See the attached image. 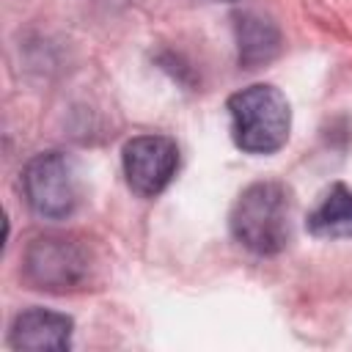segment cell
Listing matches in <instances>:
<instances>
[{
  "instance_id": "6da1fadb",
  "label": "cell",
  "mask_w": 352,
  "mask_h": 352,
  "mask_svg": "<svg viewBox=\"0 0 352 352\" xmlns=\"http://www.w3.org/2000/svg\"><path fill=\"white\" fill-rule=\"evenodd\" d=\"M231 234L258 256L280 253L292 239V192L278 182L250 184L231 209Z\"/></svg>"
},
{
  "instance_id": "7a4b0ae2",
  "label": "cell",
  "mask_w": 352,
  "mask_h": 352,
  "mask_svg": "<svg viewBox=\"0 0 352 352\" xmlns=\"http://www.w3.org/2000/svg\"><path fill=\"white\" fill-rule=\"evenodd\" d=\"M231 138L248 154L278 151L292 126V110L286 96L275 85H250L228 99Z\"/></svg>"
},
{
  "instance_id": "3957f363",
  "label": "cell",
  "mask_w": 352,
  "mask_h": 352,
  "mask_svg": "<svg viewBox=\"0 0 352 352\" xmlns=\"http://www.w3.org/2000/svg\"><path fill=\"white\" fill-rule=\"evenodd\" d=\"M22 190H25L28 206L38 217L63 220L80 206V198H82L80 165L74 157L63 151L36 154L22 173Z\"/></svg>"
},
{
  "instance_id": "277c9868",
  "label": "cell",
  "mask_w": 352,
  "mask_h": 352,
  "mask_svg": "<svg viewBox=\"0 0 352 352\" xmlns=\"http://www.w3.org/2000/svg\"><path fill=\"white\" fill-rule=\"evenodd\" d=\"M25 275L36 289L72 292L88 280L91 256L74 236H38L25 250Z\"/></svg>"
},
{
  "instance_id": "5b68a950",
  "label": "cell",
  "mask_w": 352,
  "mask_h": 352,
  "mask_svg": "<svg viewBox=\"0 0 352 352\" xmlns=\"http://www.w3.org/2000/svg\"><path fill=\"white\" fill-rule=\"evenodd\" d=\"M179 168V148L165 135H138L124 146V176L126 184L143 195H160Z\"/></svg>"
},
{
  "instance_id": "8992f818",
  "label": "cell",
  "mask_w": 352,
  "mask_h": 352,
  "mask_svg": "<svg viewBox=\"0 0 352 352\" xmlns=\"http://www.w3.org/2000/svg\"><path fill=\"white\" fill-rule=\"evenodd\" d=\"M72 319L47 308L22 311L11 324L14 349H69L72 346Z\"/></svg>"
},
{
  "instance_id": "52a82bcc",
  "label": "cell",
  "mask_w": 352,
  "mask_h": 352,
  "mask_svg": "<svg viewBox=\"0 0 352 352\" xmlns=\"http://www.w3.org/2000/svg\"><path fill=\"white\" fill-rule=\"evenodd\" d=\"M308 231L324 239L352 236V190L346 184H333L316 209L308 214Z\"/></svg>"
},
{
  "instance_id": "ba28073f",
  "label": "cell",
  "mask_w": 352,
  "mask_h": 352,
  "mask_svg": "<svg viewBox=\"0 0 352 352\" xmlns=\"http://www.w3.org/2000/svg\"><path fill=\"white\" fill-rule=\"evenodd\" d=\"M236 38H239V60L248 63V66L270 60L278 50V33L261 16H250V14L239 16Z\"/></svg>"
}]
</instances>
